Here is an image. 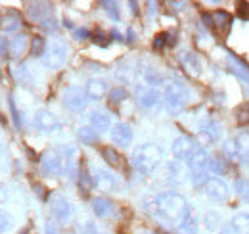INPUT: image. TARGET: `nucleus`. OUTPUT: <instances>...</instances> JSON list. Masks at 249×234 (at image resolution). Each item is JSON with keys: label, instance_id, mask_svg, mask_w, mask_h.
I'll use <instances>...</instances> for the list:
<instances>
[{"label": "nucleus", "instance_id": "7", "mask_svg": "<svg viewBox=\"0 0 249 234\" xmlns=\"http://www.w3.org/2000/svg\"><path fill=\"white\" fill-rule=\"evenodd\" d=\"M89 96H87V92L83 90V88L79 87H69L63 90V106L67 108V110H71V112H81V110H85L87 108V100Z\"/></svg>", "mask_w": 249, "mask_h": 234}, {"label": "nucleus", "instance_id": "14", "mask_svg": "<svg viewBox=\"0 0 249 234\" xmlns=\"http://www.w3.org/2000/svg\"><path fill=\"white\" fill-rule=\"evenodd\" d=\"M94 184H96L98 190L109 192V190H113L117 186V180H115L113 173H109L106 169H96V173H94Z\"/></svg>", "mask_w": 249, "mask_h": 234}, {"label": "nucleus", "instance_id": "29", "mask_svg": "<svg viewBox=\"0 0 249 234\" xmlns=\"http://www.w3.org/2000/svg\"><path fill=\"white\" fill-rule=\"evenodd\" d=\"M14 77H16L18 81H21L23 85H27V87H31L33 85V77L29 75V71H27L25 65H18V67H14Z\"/></svg>", "mask_w": 249, "mask_h": 234}, {"label": "nucleus", "instance_id": "39", "mask_svg": "<svg viewBox=\"0 0 249 234\" xmlns=\"http://www.w3.org/2000/svg\"><path fill=\"white\" fill-rule=\"evenodd\" d=\"M169 171H171V175L175 176L177 180H182V176H184V167L180 165V161H171V163H169Z\"/></svg>", "mask_w": 249, "mask_h": 234}, {"label": "nucleus", "instance_id": "45", "mask_svg": "<svg viewBox=\"0 0 249 234\" xmlns=\"http://www.w3.org/2000/svg\"><path fill=\"white\" fill-rule=\"evenodd\" d=\"M8 229H10V217H8L6 213H2V211H0V234L6 233Z\"/></svg>", "mask_w": 249, "mask_h": 234}, {"label": "nucleus", "instance_id": "12", "mask_svg": "<svg viewBox=\"0 0 249 234\" xmlns=\"http://www.w3.org/2000/svg\"><path fill=\"white\" fill-rule=\"evenodd\" d=\"M111 140L117 146H123V148L130 146V142H132V129L126 123L113 125V129H111Z\"/></svg>", "mask_w": 249, "mask_h": 234}, {"label": "nucleus", "instance_id": "9", "mask_svg": "<svg viewBox=\"0 0 249 234\" xmlns=\"http://www.w3.org/2000/svg\"><path fill=\"white\" fill-rule=\"evenodd\" d=\"M33 121H35V127L40 129L42 133H54V131L60 127L56 116H52L48 110H36Z\"/></svg>", "mask_w": 249, "mask_h": 234}, {"label": "nucleus", "instance_id": "28", "mask_svg": "<svg viewBox=\"0 0 249 234\" xmlns=\"http://www.w3.org/2000/svg\"><path fill=\"white\" fill-rule=\"evenodd\" d=\"M234 188H236L238 198H240L242 202L249 204V182H248V180H246V178H236Z\"/></svg>", "mask_w": 249, "mask_h": 234}, {"label": "nucleus", "instance_id": "38", "mask_svg": "<svg viewBox=\"0 0 249 234\" xmlns=\"http://www.w3.org/2000/svg\"><path fill=\"white\" fill-rule=\"evenodd\" d=\"M209 176H207V169H199V171H192V182L194 184H207Z\"/></svg>", "mask_w": 249, "mask_h": 234}, {"label": "nucleus", "instance_id": "23", "mask_svg": "<svg viewBox=\"0 0 249 234\" xmlns=\"http://www.w3.org/2000/svg\"><path fill=\"white\" fill-rule=\"evenodd\" d=\"M178 229H180V233L182 234H196L197 233V217H196V213H194L192 209H188V213L184 215L182 223L178 225Z\"/></svg>", "mask_w": 249, "mask_h": 234}, {"label": "nucleus", "instance_id": "22", "mask_svg": "<svg viewBox=\"0 0 249 234\" xmlns=\"http://www.w3.org/2000/svg\"><path fill=\"white\" fill-rule=\"evenodd\" d=\"M211 23H213V27H217L220 33H224V31L230 27L232 18H230V14H228V12H224V10H217V12L211 16Z\"/></svg>", "mask_w": 249, "mask_h": 234}, {"label": "nucleus", "instance_id": "34", "mask_svg": "<svg viewBox=\"0 0 249 234\" xmlns=\"http://www.w3.org/2000/svg\"><path fill=\"white\" fill-rule=\"evenodd\" d=\"M205 227H207L209 231H217L218 227H220V217H218V213L209 211V213L205 215Z\"/></svg>", "mask_w": 249, "mask_h": 234}, {"label": "nucleus", "instance_id": "19", "mask_svg": "<svg viewBox=\"0 0 249 234\" xmlns=\"http://www.w3.org/2000/svg\"><path fill=\"white\" fill-rule=\"evenodd\" d=\"M87 96L92 98V100H100L106 92H107V83L104 79H90L87 83V88H85Z\"/></svg>", "mask_w": 249, "mask_h": 234}, {"label": "nucleus", "instance_id": "15", "mask_svg": "<svg viewBox=\"0 0 249 234\" xmlns=\"http://www.w3.org/2000/svg\"><path fill=\"white\" fill-rule=\"evenodd\" d=\"M92 211H94V215H96V217L106 219V217L113 215L115 205H113L111 200H107V198H104V196H98V198H94L92 200Z\"/></svg>", "mask_w": 249, "mask_h": 234}, {"label": "nucleus", "instance_id": "16", "mask_svg": "<svg viewBox=\"0 0 249 234\" xmlns=\"http://www.w3.org/2000/svg\"><path fill=\"white\" fill-rule=\"evenodd\" d=\"M180 61H182V67L186 69L192 77H197V75L201 73V61H199V58H197L194 52L184 50V52L180 54Z\"/></svg>", "mask_w": 249, "mask_h": 234}, {"label": "nucleus", "instance_id": "42", "mask_svg": "<svg viewBox=\"0 0 249 234\" xmlns=\"http://www.w3.org/2000/svg\"><path fill=\"white\" fill-rule=\"evenodd\" d=\"M167 44H169V35H167V33L157 35L156 40H154V46H156L157 50H159V48H163V46H167Z\"/></svg>", "mask_w": 249, "mask_h": 234}, {"label": "nucleus", "instance_id": "50", "mask_svg": "<svg viewBox=\"0 0 249 234\" xmlns=\"http://www.w3.org/2000/svg\"><path fill=\"white\" fill-rule=\"evenodd\" d=\"M104 39H106V37H104L102 33H98V35H94V40H96L98 44H104V46H106V44H107V40H104Z\"/></svg>", "mask_w": 249, "mask_h": 234}, {"label": "nucleus", "instance_id": "43", "mask_svg": "<svg viewBox=\"0 0 249 234\" xmlns=\"http://www.w3.org/2000/svg\"><path fill=\"white\" fill-rule=\"evenodd\" d=\"M44 234H62L60 233V225L54 221H46L44 225Z\"/></svg>", "mask_w": 249, "mask_h": 234}, {"label": "nucleus", "instance_id": "37", "mask_svg": "<svg viewBox=\"0 0 249 234\" xmlns=\"http://www.w3.org/2000/svg\"><path fill=\"white\" fill-rule=\"evenodd\" d=\"M222 152H224V156H226V157H230V159H240L234 140H226V142H224V146H222Z\"/></svg>", "mask_w": 249, "mask_h": 234}, {"label": "nucleus", "instance_id": "44", "mask_svg": "<svg viewBox=\"0 0 249 234\" xmlns=\"http://www.w3.org/2000/svg\"><path fill=\"white\" fill-rule=\"evenodd\" d=\"M238 14L242 20H249V4L248 2H240L238 4Z\"/></svg>", "mask_w": 249, "mask_h": 234}, {"label": "nucleus", "instance_id": "17", "mask_svg": "<svg viewBox=\"0 0 249 234\" xmlns=\"http://www.w3.org/2000/svg\"><path fill=\"white\" fill-rule=\"evenodd\" d=\"M228 69L242 81L249 83V65L246 61H242L240 58H236L234 54H228Z\"/></svg>", "mask_w": 249, "mask_h": 234}, {"label": "nucleus", "instance_id": "10", "mask_svg": "<svg viewBox=\"0 0 249 234\" xmlns=\"http://www.w3.org/2000/svg\"><path fill=\"white\" fill-rule=\"evenodd\" d=\"M220 135H222V129H220V125H218L217 121H213V119H205V121L199 125V138H201L205 144L217 142L218 138H220Z\"/></svg>", "mask_w": 249, "mask_h": 234}, {"label": "nucleus", "instance_id": "4", "mask_svg": "<svg viewBox=\"0 0 249 234\" xmlns=\"http://www.w3.org/2000/svg\"><path fill=\"white\" fill-rule=\"evenodd\" d=\"M67 59V46L63 40H52L50 44H46V50L42 54V65L48 69H58L62 67Z\"/></svg>", "mask_w": 249, "mask_h": 234}, {"label": "nucleus", "instance_id": "25", "mask_svg": "<svg viewBox=\"0 0 249 234\" xmlns=\"http://www.w3.org/2000/svg\"><path fill=\"white\" fill-rule=\"evenodd\" d=\"M102 156H104V159H106L111 167H121V165H123V157L119 156V152H117L115 148L104 146L102 148Z\"/></svg>", "mask_w": 249, "mask_h": 234}, {"label": "nucleus", "instance_id": "18", "mask_svg": "<svg viewBox=\"0 0 249 234\" xmlns=\"http://www.w3.org/2000/svg\"><path fill=\"white\" fill-rule=\"evenodd\" d=\"M27 50V37L25 35H18L14 39H10L8 42V54L10 58H21Z\"/></svg>", "mask_w": 249, "mask_h": 234}, {"label": "nucleus", "instance_id": "6", "mask_svg": "<svg viewBox=\"0 0 249 234\" xmlns=\"http://www.w3.org/2000/svg\"><path fill=\"white\" fill-rule=\"evenodd\" d=\"M134 100L144 110H157L163 102V96L156 87L150 85H138L134 88Z\"/></svg>", "mask_w": 249, "mask_h": 234}, {"label": "nucleus", "instance_id": "24", "mask_svg": "<svg viewBox=\"0 0 249 234\" xmlns=\"http://www.w3.org/2000/svg\"><path fill=\"white\" fill-rule=\"evenodd\" d=\"M232 229L236 234H249V213H238L232 219Z\"/></svg>", "mask_w": 249, "mask_h": 234}, {"label": "nucleus", "instance_id": "2", "mask_svg": "<svg viewBox=\"0 0 249 234\" xmlns=\"http://www.w3.org/2000/svg\"><path fill=\"white\" fill-rule=\"evenodd\" d=\"M130 161L136 171H140L142 175H148L156 171V167L163 161V152L156 144H142V146L134 148Z\"/></svg>", "mask_w": 249, "mask_h": 234}, {"label": "nucleus", "instance_id": "3", "mask_svg": "<svg viewBox=\"0 0 249 234\" xmlns=\"http://www.w3.org/2000/svg\"><path fill=\"white\" fill-rule=\"evenodd\" d=\"M40 169L48 176H60L67 173V159L62 152L58 150H48L40 157Z\"/></svg>", "mask_w": 249, "mask_h": 234}, {"label": "nucleus", "instance_id": "33", "mask_svg": "<svg viewBox=\"0 0 249 234\" xmlns=\"http://www.w3.org/2000/svg\"><path fill=\"white\" fill-rule=\"evenodd\" d=\"M236 121L244 127V125H249V104H242L238 110H236Z\"/></svg>", "mask_w": 249, "mask_h": 234}, {"label": "nucleus", "instance_id": "20", "mask_svg": "<svg viewBox=\"0 0 249 234\" xmlns=\"http://www.w3.org/2000/svg\"><path fill=\"white\" fill-rule=\"evenodd\" d=\"M186 161H188V167H190L192 171H199V169H205V167H207V163H209V157H207L205 150H201V148H196V152H194V154L188 157Z\"/></svg>", "mask_w": 249, "mask_h": 234}, {"label": "nucleus", "instance_id": "26", "mask_svg": "<svg viewBox=\"0 0 249 234\" xmlns=\"http://www.w3.org/2000/svg\"><path fill=\"white\" fill-rule=\"evenodd\" d=\"M29 14H31L33 20H36V21L42 23L44 20L50 18V6H48V4H31Z\"/></svg>", "mask_w": 249, "mask_h": 234}, {"label": "nucleus", "instance_id": "32", "mask_svg": "<svg viewBox=\"0 0 249 234\" xmlns=\"http://www.w3.org/2000/svg\"><path fill=\"white\" fill-rule=\"evenodd\" d=\"M44 50H46L44 39H42V37H35V39H33V42H31V54L33 56H40V58H42Z\"/></svg>", "mask_w": 249, "mask_h": 234}, {"label": "nucleus", "instance_id": "27", "mask_svg": "<svg viewBox=\"0 0 249 234\" xmlns=\"http://www.w3.org/2000/svg\"><path fill=\"white\" fill-rule=\"evenodd\" d=\"M234 144L238 150V156L244 159L246 156H249V133H240L236 138H234Z\"/></svg>", "mask_w": 249, "mask_h": 234}, {"label": "nucleus", "instance_id": "49", "mask_svg": "<svg viewBox=\"0 0 249 234\" xmlns=\"http://www.w3.org/2000/svg\"><path fill=\"white\" fill-rule=\"evenodd\" d=\"M75 37H77L79 40H83V39H87V37H89V31H87V29H79V31H75Z\"/></svg>", "mask_w": 249, "mask_h": 234}, {"label": "nucleus", "instance_id": "46", "mask_svg": "<svg viewBox=\"0 0 249 234\" xmlns=\"http://www.w3.org/2000/svg\"><path fill=\"white\" fill-rule=\"evenodd\" d=\"M85 234H100L92 221H87V225H85Z\"/></svg>", "mask_w": 249, "mask_h": 234}, {"label": "nucleus", "instance_id": "47", "mask_svg": "<svg viewBox=\"0 0 249 234\" xmlns=\"http://www.w3.org/2000/svg\"><path fill=\"white\" fill-rule=\"evenodd\" d=\"M10 108H12V114H14V121H16V125L19 127V116H18V110H16V104H14V100H10Z\"/></svg>", "mask_w": 249, "mask_h": 234}, {"label": "nucleus", "instance_id": "41", "mask_svg": "<svg viewBox=\"0 0 249 234\" xmlns=\"http://www.w3.org/2000/svg\"><path fill=\"white\" fill-rule=\"evenodd\" d=\"M79 176H81V186H83L85 190H89V188H90V184H92V178H90V175H89L87 167H83V169H81Z\"/></svg>", "mask_w": 249, "mask_h": 234}, {"label": "nucleus", "instance_id": "11", "mask_svg": "<svg viewBox=\"0 0 249 234\" xmlns=\"http://www.w3.org/2000/svg\"><path fill=\"white\" fill-rule=\"evenodd\" d=\"M205 196L213 202H224L228 198V186L218 178H209L205 184Z\"/></svg>", "mask_w": 249, "mask_h": 234}, {"label": "nucleus", "instance_id": "51", "mask_svg": "<svg viewBox=\"0 0 249 234\" xmlns=\"http://www.w3.org/2000/svg\"><path fill=\"white\" fill-rule=\"evenodd\" d=\"M220 234H236V233H234V229H232V225H230V227H224V229L220 231Z\"/></svg>", "mask_w": 249, "mask_h": 234}, {"label": "nucleus", "instance_id": "1", "mask_svg": "<svg viewBox=\"0 0 249 234\" xmlns=\"http://www.w3.org/2000/svg\"><path fill=\"white\" fill-rule=\"evenodd\" d=\"M146 209L167 223L180 225L190 207H188L184 196H180L177 192H163V194L156 196L150 202V207H146Z\"/></svg>", "mask_w": 249, "mask_h": 234}, {"label": "nucleus", "instance_id": "31", "mask_svg": "<svg viewBox=\"0 0 249 234\" xmlns=\"http://www.w3.org/2000/svg\"><path fill=\"white\" fill-rule=\"evenodd\" d=\"M100 6L107 12V16L111 18V20H119V4L117 2H107V0H104V2H100Z\"/></svg>", "mask_w": 249, "mask_h": 234}, {"label": "nucleus", "instance_id": "5", "mask_svg": "<svg viewBox=\"0 0 249 234\" xmlns=\"http://www.w3.org/2000/svg\"><path fill=\"white\" fill-rule=\"evenodd\" d=\"M163 100H165V106L169 108V112H180L188 102V90L184 85L180 83H171L165 88V94H163Z\"/></svg>", "mask_w": 249, "mask_h": 234}, {"label": "nucleus", "instance_id": "35", "mask_svg": "<svg viewBox=\"0 0 249 234\" xmlns=\"http://www.w3.org/2000/svg\"><path fill=\"white\" fill-rule=\"evenodd\" d=\"M123 100H126V90L123 87H115L109 92V102L111 104H121Z\"/></svg>", "mask_w": 249, "mask_h": 234}, {"label": "nucleus", "instance_id": "53", "mask_svg": "<svg viewBox=\"0 0 249 234\" xmlns=\"http://www.w3.org/2000/svg\"><path fill=\"white\" fill-rule=\"evenodd\" d=\"M142 234H154V233H142Z\"/></svg>", "mask_w": 249, "mask_h": 234}, {"label": "nucleus", "instance_id": "52", "mask_svg": "<svg viewBox=\"0 0 249 234\" xmlns=\"http://www.w3.org/2000/svg\"><path fill=\"white\" fill-rule=\"evenodd\" d=\"M2 159H4V146L0 144V163H2Z\"/></svg>", "mask_w": 249, "mask_h": 234}, {"label": "nucleus", "instance_id": "36", "mask_svg": "<svg viewBox=\"0 0 249 234\" xmlns=\"http://www.w3.org/2000/svg\"><path fill=\"white\" fill-rule=\"evenodd\" d=\"M19 27V18L18 16H6L4 18V25H2V29L6 31V33H12V31H16Z\"/></svg>", "mask_w": 249, "mask_h": 234}, {"label": "nucleus", "instance_id": "48", "mask_svg": "<svg viewBox=\"0 0 249 234\" xmlns=\"http://www.w3.org/2000/svg\"><path fill=\"white\" fill-rule=\"evenodd\" d=\"M8 200V192H6V188H4V184L0 182V205L4 204Z\"/></svg>", "mask_w": 249, "mask_h": 234}, {"label": "nucleus", "instance_id": "40", "mask_svg": "<svg viewBox=\"0 0 249 234\" xmlns=\"http://www.w3.org/2000/svg\"><path fill=\"white\" fill-rule=\"evenodd\" d=\"M209 169L213 171V173H218V175H222L224 171H226V167H224V161H220L217 157H209Z\"/></svg>", "mask_w": 249, "mask_h": 234}, {"label": "nucleus", "instance_id": "30", "mask_svg": "<svg viewBox=\"0 0 249 234\" xmlns=\"http://www.w3.org/2000/svg\"><path fill=\"white\" fill-rule=\"evenodd\" d=\"M79 138L85 142V144H94L98 140V135L92 127H81L79 129Z\"/></svg>", "mask_w": 249, "mask_h": 234}, {"label": "nucleus", "instance_id": "21", "mask_svg": "<svg viewBox=\"0 0 249 234\" xmlns=\"http://www.w3.org/2000/svg\"><path fill=\"white\" fill-rule=\"evenodd\" d=\"M90 127H92L96 133L109 131V129H111L109 116H107V114H104V112H92V114H90Z\"/></svg>", "mask_w": 249, "mask_h": 234}, {"label": "nucleus", "instance_id": "13", "mask_svg": "<svg viewBox=\"0 0 249 234\" xmlns=\"http://www.w3.org/2000/svg\"><path fill=\"white\" fill-rule=\"evenodd\" d=\"M196 144L186 138V136H180V138H177L175 142H173V156L178 159V161H182V159H188L194 152H196Z\"/></svg>", "mask_w": 249, "mask_h": 234}, {"label": "nucleus", "instance_id": "8", "mask_svg": "<svg viewBox=\"0 0 249 234\" xmlns=\"http://www.w3.org/2000/svg\"><path fill=\"white\" fill-rule=\"evenodd\" d=\"M50 213L58 219V221H67L73 215V205L67 198H63L60 194H54L50 198Z\"/></svg>", "mask_w": 249, "mask_h": 234}]
</instances>
